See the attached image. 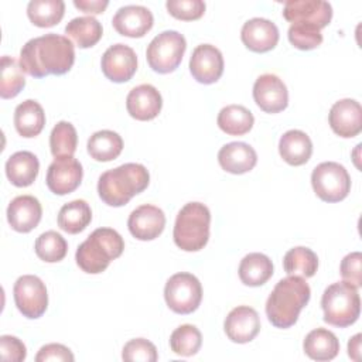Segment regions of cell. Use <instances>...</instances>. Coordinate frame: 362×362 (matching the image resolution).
I'll return each instance as SVG.
<instances>
[{
  "instance_id": "cell-36",
  "label": "cell",
  "mask_w": 362,
  "mask_h": 362,
  "mask_svg": "<svg viewBox=\"0 0 362 362\" xmlns=\"http://www.w3.org/2000/svg\"><path fill=\"white\" fill-rule=\"evenodd\" d=\"M78 134L72 123L58 122L49 134V148L52 156L57 157H69L76 151Z\"/></svg>"
},
{
  "instance_id": "cell-8",
  "label": "cell",
  "mask_w": 362,
  "mask_h": 362,
  "mask_svg": "<svg viewBox=\"0 0 362 362\" xmlns=\"http://www.w3.org/2000/svg\"><path fill=\"white\" fill-rule=\"evenodd\" d=\"M311 185L315 195L325 202H339L351 191V177L344 165L335 161L318 164L311 174Z\"/></svg>"
},
{
  "instance_id": "cell-43",
  "label": "cell",
  "mask_w": 362,
  "mask_h": 362,
  "mask_svg": "<svg viewBox=\"0 0 362 362\" xmlns=\"http://www.w3.org/2000/svg\"><path fill=\"white\" fill-rule=\"evenodd\" d=\"M27 356L25 345L13 335L0 337V358L7 362H21Z\"/></svg>"
},
{
  "instance_id": "cell-42",
  "label": "cell",
  "mask_w": 362,
  "mask_h": 362,
  "mask_svg": "<svg viewBox=\"0 0 362 362\" xmlns=\"http://www.w3.org/2000/svg\"><path fill=\"white\" fill-rule=\"evenodd\" d=\"M341 276L344 281L359 288L362 286V255L361 252L348 253L339 266Z\"/></svg>"
},
{
  "instance_id": "cell-2",
  "label": "cell",
  "mask_w": 362,
  "mask_h": 362,
  "mask_svg": "<svg viewBox=\"0 0 362 362\" xmlns=\"http://www.w3.org/2000/svg\"><path fill=\"white\" fill-rule=\"evenodd\" d=\"M310 297L311 290L304 277L288 276L279 280L266 301L267 320L276 328H290L297 322Z\"/></svg>"
},
{
  "instance_id": "cell-1",
  "label": "cell",
  "mask_w": 362,
  "mask_h": 362,
  "mask_svg": "<svg viewBox=\"0 0 362 362\" xmlns=\"http://www.w3.org/2000/svg\"><path fill=\"white\" fill-rule=\"evenodd\" d=\"M75 62V48L72 41L55 33L27 41L20 51V65L23 71L34 78L47 75H64Z\"/></svg>"
},
{
  "instance_id": "cell-37",
  "label": "cell",
  "mask_w": 362,
  "mask_h": 362,
  "mask_svg": "<svg viewBox=\"0 0 362 362\" xmlns=\"http://www.w3.org/2000/svg\"><path fill=\"white\" fill-rule=\"evenodd\" d=\"M34 250L41 260L47 263H57L66 256L68 243L61 233L55 230H47L37 238Z\"/></svg>"
},
{
  "instance_id": "cell-6",
  "label": "cell",
  "mask_w": 362,
  "mask_h": 362,
  "mask_svg": "<svg viewBox=\"0 0 362 362\" xmlns=\"http://www.w3.org/2000/svg\"><path fill=\"white\" fill-rule=\"evenodd\" d=\"M324 321L329 325L345 328L356 322L361 314L358 288L348 281H337L328 286L321 297Z\"/></svg>"
},
{
  "instance_id": "cell-7",
  "label": "cell",
  "mask_w": 362,
  "mask_h": 362,
  "mask_svg": "<svg viewBox=\"0 0 362 362\" xmlns=\"http://www.w3.org/2000/svg\"><path fill=\"white\" fill-rule=\"evenodd\" d=\"M187 49V41L182 34L167 30L156 35L146 51L150 68L157 74H170L178 68Z\"/></svg>"
},
{
  "instance_id": "cell-45",
  "label": "cell",
  "mask_w": 362,
  "mask_h": 362,
  "mask_svg": "<svg viewBox=\"0 0 362 362\" xmlns=\"http://www.w3.org/2000/svg\"><path fill=\"white\" fill-rule=\"evenodd\" d=\"M107 0H74V6L88 14H100L107 7Z\"/></svg>"
},
{
  "instance_id": "cell-34",
  "label": "cell",
  "mask_w": 362,
  "mask_h": 362,
  "mask_svg": "<svg viewBox=\"0 0 362 362\" xmlns=\"http://www.w3.org/2000/svg\"><path fill=\"white\" fill-rule=\"evenodd\" d=\"M65 13V3L62 0H31L27 6V16L30 21L41 28L58 24Z\"/></svg>"
},
{
  "instance_id": "cell-12",
  "label": "cell",
  "mask_w": 362,
  "mask_h": 362,
  "mask_svg": "<svg viewBox=\"0 0 362 362\" xmlns=\"http://www.w3.org/2000/svg\"><path fill=\"white\" fill-rule=\"evenodd\" d=\"M82 175L83 170L76 158L57 157L47 170L45 182L55 195H66L81 185Z\"/></svg>"
},
{
  "instance_id": "cell-9",
  "label": "cell",
  "mask_w": 362,
  "mask_h": 362,
  "mask_svg": "<svg viewBox=\"0 0 362 362\" xmlns=\"http://www.w3.org/2000/svg\"><path fill=\"white\" fill-rule=\"evenodd\" d=\"M164 298L171 311L177 314H191L201 304L202 286L191 273H175L165 283Z\"/></svg>"
},
{
  "instance_id": "cell-29",
  "label": "cell",
  "mask_w": 362,
  "mask_h": 362,
  "mask_svg": "<svg viewBox=\"0 0 362 362\" xmlns=\"http://www.w3.org/2000/svg\"><path fill=\"white\" fill-rule=\"evenodd\" d=\"M65 34L79 48H90L102 38L103 28L95 17L82 16L72 18L65 25Z\"/></svg>"
},
{
  "instance_id": "cell-15",
  "label": "cell",
  "mask_w": 362,
  "mask_h": 362,
  "mask_svg": "<svg viewBox=\"0 0 362 362\" xmlns=\"http://www.w3.org/2000/svg\"><path fill=\"white\" fill-rule=\"evenodd\" d=\"M283 17L291 24L307 23L321 30L329 24L332 7L324 0H288L284 3Z\"/></svg>"
},
{
  "instance_id": "cell-22",
  "label": "cell",
  "mask_w": 362,
  "mask_h": 362,
  "mask_svg": "<svg viewBox=\"0 0 362 362\" xmlns=\"http://www.w3.org/2000/svg\"><path fill=\"white\" fill-rule=\"evenodd\" d=\"M42 206L33 195H18L7 206V221L20 233L31 232L41 221Z\"/></svg>"
},
{
  "instance_id": "cell-21",
  "label": "cell",
  "mask_w": 362,
  "mask_h": 362,
  "mask_svg": "<svg viewBox=\"0 0 362 362\" xmlns=\"http://www.w3.org/2000/svg\"><path fill=\"white\" fill-rule=\"evenodd\" d=\"M240 38L247 49L253 52H267L279 42V28L267 18L255 17L243 24Z\"/></svg>"
},
{
  "instance_id": "cell-33",
  "label": "cell",
  "mask_w": 362,
  "mask_h": 362,
  "mask_svg": "<svg viewBox=\"0 0 362 362\" xmlns=\"http://www.w3.org/2000/svg\"><path fill=\"white\" fill-rule=\"evenodd\" d=\"M283 267L288 276L308 279L313 277L318 269V257L310 247L297 246L284 255Z\"/></svg>"
},
{
  "instance_id": "cell-41",
  "label": "cell",
  "mask_w": 362,
  "mask_h": 362,
  "mask_svg": "<svg viewBox=\"0 0 362 362\" xmlns=\"http://www.w3.org/2000/svg\"><path fill=\"white\" fill-rule=\"evenodd\" d=\"M165 7L173 17L184 21H192L204 16L206 6L202 0H168Z\"/></svg>"
},
{
  "instance_id": "cell-38",
  "label": "cell",
  "mask_w": 362,
  "mask_h": 362,
  "mask_svg": "<svg viewBox=\"0 0 362 362\" xmlns=\"http://www.w3.org/2000/svg\"><path fill=\"white\" fill-rule=\"evenodd\" d=\"M202 345V335L195 325L184 324L175 328L170 337V348L175 355L192 356Z\"/></svg>"
},
{
  "instance_id": "cell-28",
  "label": "cell",
  "mask_w": 362,
  "mask_h": 362,
  "mask_svg": "<svg viewBox=\"0 0 362 362\" xmlns=\"http://www.w3.org/2000/svg\"><path fill=\"white\" fill-rule=\"evenodd\" d=\"M239 279L245 286H263L273 276V263L269 256L253 252L246 255L239 264Z\"/></svg>"
},
{
  "instance_id": "cell-23",
  "label": "cell",
  "mask_w": 362,
  "mask_h": 362,
  "mask_svg": "<svg viewBox=\"0 0 362 362\" xmlns=\"http://www.w3.org/2000/svg\"><path fill=\"white\" fill-rule=\"evenodd\" d=\"M218 163L226 173L245 174L256 165L257 154L247 143L232 141L221 147L218 153Z\"/></svg>"
},
{
  "instance_id": "cell-44",
  "label": "cell",
  "mask_w": 362,
  "mask_h": 362,
  "mask_svg": "<svg viewBox=\"0 0 362 362\" xmlns=\"http://www.w3.org/2000/svg\"><path fill=\"white\" fill-rule=\"evenodd\" d=\"M74 359H75V356L71 352V349L62 344H47V345L41 346V349L35 355L37 362H48V361H59V362L69 361V362H72Z\"/></svg>"
},
{
  "instance_id": "cell-46",
  "label": "cell",
  "mask_w": 362,
  "mask_h": 362,
  "mask_svg": "<svg viewBox=\"0 0 362 362\" xmlns=\"http://www.w3.org/2000/svg\"><path fill=\"white\" fill-rule=\"evenodd\" d=\"M361 334H355L349 341H348V355L354 361H361Z\"/></svg>"
},
{
  "instance_id": "cell-39",
  "label": "cell",
  "mask_w": 362,
  "mask_h": 362,
  "mask_svg": "<svg viewBox=\"0 0 362 362\" xmlns=\"http://www.w3.org/2000/svg\"><path fill=\"white\" fill-rule=\"evenodd\" d=\"M288 41L298 49L308 51L321 45L322 34L317 25L307 23H293L288 28Z\"/></svg>"
},
{
  "instance_id": "cell-26",
  "label": "cell",
  "mask_w": 362,
  "mask_h": 362,
  "mask_svg": "<svg viewBox=\"0 0 362 362\" xmlns=\"http://www.w3.org/2000/svg\"><path fill=\"white\" fill-rule=\"evenodd\" d=\"M45 124V113L42 106L34 100L27 99L21 102L14 110V126L20 136L35 137L38 136Z\"/></svg>"
},
{
  "instance_id": "cell-3",
  "label": "cell",
  "mask_w": 362,
  "mask_h": 362,
  "mask_svg": "<svg viewBox=\"0 0 362 362\" xmlns=\"http://www.w3.org/2000/svg\"><path fill=\"white\" fill-rule=\"evenodd\" d=\"M150 182V174L143 164L126 163L105 171L98 181V194L109 206H123L134 195L143 192Z\"/></svg>"
},
{
  "instance_id": "cell-14",
  "label": "cell",
  "mask_w": 362,
  "mask_h": 362,
  "mask_svg": "<svg viewBox=\"0 0 362 362\" xmlns=\"http://www.w3.org/2000/svg\"><path fill=\"white\" fill-rule=\"evenodd\" d=\"M189 72L199 83H215L223 74L222 52L211 44L198 45L189 58Z\"/></svg>"
},
{
  "instance_id": "cell-17",
  "label": "cell",
  "mask_w": 362,
  "mask_h": 362,
  "mask_svg": "<svg viewBox=\"0 0 362 362\" xmlns=\"http://www.w3.org/2000/svg\"><path fill=\"white\" fill-rule=\"evenodd\" d=\"M328 120L332 132L339 137H355L362 130V107L355 99H341L332 105Z\"/></svg>"
},
{
  "instance_id": "cell-20",
  "label": "cell",
  "mask_w": 362,
  "mask_h": 362,
  "mask_svg": "<svg viewBox=\"0 0 362 362\" xmlns=\"http://www.w3.org/2000/svg\"><path fill=\"white\" fill-rule=\"evenodd\" d=\"M126 107L129 115L136 120H153L161 112L163 98L156 86L141 83L129 92L126 98Z\"/></svg>"
},
{
  "instance_id": "cell-35",
  "label": "cell",
  "mask_w": 362,
  "mask_h": 362,
  "mask_svg": "<svg viewBox=\"0 0 362 362\" xmlns=\"http://www.w3.org/2000/svg\"><path fill=\"white\" fill-rule=\"evenodd\" d=\"M20 61L13 57H1V79H0V96L3 99L16 98L25 86V76L23 74Z\"/></svg>"
},
{
  "instance_id": "cell-16",
  "label": "cell",
  "mask_w": 362,
  "mask_h": 362,
  "mask_svg": "<svg viewBox=\"0 0 362 362\" xmlns=\"http://www.w3.org/2000/svg\"><path fill=\"white\" fill-rule=\"evenodd\" d=\"M226 337L236 344H247L260 331V317L249 305H238L226 315L223 322Z\"/></svg>"
},
{
  "instance_id": "cell-32",
  "label": "cell",
  "mask_w": 362,
  "mask_h": 362,
  "mask_svg": "<svg viewBox=\"0 0 362 362\" xmlns=\"http://www.w3.org/2000/svg\"><path fill=\"white\" fill-rule=\"evenodd\" d=\"M123 150L122 137L113 130L95 132L88 140V153L96 161H112Z\"/></svg>"
},
{
  "instance_id": "cell-11",
  "label": "cell",
  "mask_w": 362,
  "mask_h": 362,
  "mask_svg": "<svg viewBox=\"0 0 362 362\" xmlns=\"http://www.w3.org/2000/svg\"><path fill=\"white\" fill-rule=\"evenodd\" d=\"M103 75L116 83L127 82L133 78L137 71V55L126 44H115L110 45L100 61Z\"/></svg>"
},
{
  "instance_id": "cell-24",
  "label": "cell",
  "mask_w": 362,
  "mask_h": 362,
  "mask_svg": "<svg viewBox=\"0 0 362 362\" xmlns=\"http://www.w3.org/2000/svg\"><path fill=\"white\" fill-rule=\"evenodd\" d=\"M279 153L287 164L303 165L313 154L311 139L301 130H288L279 140Z\"/></svg>"
},
{
  "instance_id": "cell-4",
  "label": "cell",
  "mask_w": 362,
  "mask_h": 362,
  "mask_svg": "<svg viewBox=\"0 0 362 362\" xmlns=\"http://www.w3.org/2000/svg\"><path fill=\"white\" fill-rule=\"evenodd\" d=\"M123 250L124 240L117 230L98 228L78 246L75 260L85 273L98 274L105 272L110 262L117 259Z\"/></svg>"
},
{
  "instance_id": "cell-27",
  "label": "cell",
  "mask_w": 362,
  "mask_h": 362,
  "mask_svg": "<svg viewBox=\"0 0 362 362\" xmlns=\"http://www.w3.org/2000/svg\"><path fill=\"white\" fill-rule=\"evenodd\" d=\"M303 348L305 355L314 361H331L339 352V341L332 331L315 328L305 335Z\"/></svg>"
},
{
  "instance_id": "cell-19",
  "label": "cell",
  "mask_w": 362,
  "mask_h": 362,
  "mask_svg": "<svg viewBox=\"0 0 362 362\" xmlns=\"http://www.w3.org/2000/svg\"><path fill=\"white\" fill-rule=\"evenodd\" d=\"M154 23L151 11L144 6H123L120 7L112 18L115 30L124 37L140 38L146 35Z\"/></svg>"
},
{
  "instance_id": "cell-40",
  "label": "cell",
  "mask_w": 362,
  "mask_h": 362,
  "mask_svg": "<svg viewBox=\"0 0 362 362\" xmlns=\"http://www.w3.org/2000/svg\"><path fill=\"white\" fill-rule=\"evenodd\" d=\"M122 358L129 362H156L158 355L153 342L146 338H134L124 344Z\"/></svg>"
},
{
  "instance_id": "cell-25",
  "label": "cell",
  "mask_w": 362,
  "mask_h": 362,
  "mask_svg": "<svg viewBox=\"0 0 362 362\" xmlns=\"http://www.w3.org/2000/svg\"><path fill=\"white\" fill-rule=\"evenodd\" d=\"M40 163L31 151H17L6 161V175L16 187H28L38 175Z\"/></svg>"
},
{
  "instance_id": "cell-10",
  "label": "cell",
  "mask_w": 362,
  "mask_h": 362,
  "mask_svg": "<svg viewBox=\"0 0 362 362\" xmlns=\"http://www.w3.org/2000/svg\"><path fill=\"white\" fill-rule=\"evenodd\" d=\"M13 294L18 311L25 318H40L48 307L47 287L42 280L34 274L20 276L14 283Z\"/></svg>"
},
{
  "instance_id": "cell-31",
  "label": "cell",
  "mask_w": 362,
  "mask_h": 362,
  "mask_svg": "<svg viewBox=\"0 0 362 362\" xmlns=\"http://www.w3.org/2000/svg\"><path fill=\"white\" fill-rule=\"evenodd\" d=\"M92 221V211L86 201L74 199L58 212V226L71 235L82 232Z\"/></svg>"
},
{
  "instance_id": "cell-5",
  "label": "cell",
  "mask_w": 362,
  "mask_h": 362,
  "mask_svg": "<svg viewBox=\"0 0 362 362\" xmlns=\"http://www.w3.org/2000/svg\"><path fill=\"white\" fill-rule=\"evenodd\" d=\"M211 212L202 202H188L177 214L173 238L174 243L185 252H198L209 239Z\"/></svg>"
},
{
  "instance_id": "cell-18",
  "label": "cell",
  "mask_w": 362,
  "mask_h": 362,
  "mask_svg": "<svg viewBox=\"0 0 362 362\" xmlns=\"http://www.w3.org/2000/svg\"><path fill=\"white\" fill-rule=\"evenodd\" d=\"M165 226V215L156 205L144 204L137 206L127 219L130 233L139 240H153L158 238Z\"/></svg>"
},
{
  "instance_id": "cell-13",
  "label": "cell",
  "mask_w": 362,
  "mask_h": 362,
  "mask_svg": "<svg viewBox=\"0 0 362 362\" xmlns=\"http://www.w3.org/2000/svg\"><path fill=\"white\" fill-rule=\"evenodd\" d=\"M253 99L266 113H279L288 105L286 83L274 74L260 75L253 85Z\"/></svg>"
},
{
  "instance_id": "cell-30",
  "label": "cell",
  "mask_w": 362,
  "mask_h": 362,
  "mask_svg": "<svg viewBox=\"0 0 362 362\" xmlns=\"http://www.w3.org/2000/svg\"><path fill=\"white\" fill-rule=\"evenodd\" d=\"M216 123L219 129L229 136H243L253 127L255 117L252 112L242 105H228L219 110Z\"/></svg>"
}]
</instances>
